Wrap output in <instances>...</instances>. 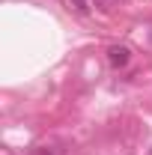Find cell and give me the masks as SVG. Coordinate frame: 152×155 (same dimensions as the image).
I'll return each instance as SVG.
<instances>
[{"label": "cell", "mask_w": 152, "mask_h": 155, "mask_svg": "<svg viewBox=\"0 0 152 155\" xmlns=\"http://www.w3.org/2000/svg\"><path fill=\"white\" fill-rule=\"evenodd\" d=\"M107 60H111V66H114V69H122V66H128V60H131V51H128V45H111V51H107Z\"/></svg>", "instance_id": "6da1fadb"}, {"label": "cell", "mask_w": 152, "mask_h": 155, "mask_svg": "<svg viewBox=\"0 0 152 155\" xmlns=\"http://www.w3.org/2000/svg\"><path fill=\"white\" fill-rule=\"evenodd\" d=\"M36 155H48V152H45V149H42V152H36Z\"/></svg>", "instance_id": "3957f363"}, {"label": "cell", "mask_w": 152, "mask_h": 155, "mask_svg": "<svg viewBox=\"0 0 152 155\" xmlns=\"http://www.w3.org/2000/svg\"><path fill=\"white\" fill-rule=\"evenodd\" d=\"M69 3L75 6V9L81 12V15H87V12H90V0H69Z\"/></svg>", "instance_id": "7a4b0ae2"}]
</instances>
